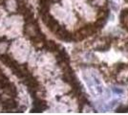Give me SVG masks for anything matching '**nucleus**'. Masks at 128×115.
<instances>
[{
	"label": "nucleus",
	"instance_id": "obj_2",
	"mask_svg": "<svg viewBox=\"0 0 128 115\" xmlns=\"http://www.w3.org/2000/svg\"><path fill=\"white\" fill-rule=\"evenodd\" d=\"M109 47H110V43H106L105 45H103V46H98V47H96V51L105 52V51H107V50L109 49Z\"/></svg>",
	"mask_w": 128,
	"mask_h": 115
},
{
	"label": "nucleus",
	"instance_id": "obj_5",
	"mask_svg": "<svg viewBox=\"0 0 128 115\" xmlns=\"http://www.w3.org/2000/svg\"><path fill=\"white\" fill-rule=\"evenodd\" d=\"M113 91L115 92V93H122V90H120V89H117V87H114L113 88Z\"/></svg>",
	"mask_w": 128,
	"mask_h": 115
},
{
	"label": "nucleus",
	"instance_id": "obj_3",
	"mask_svg": "<svg viewBox=\"0 0 128 115\" xmlns=\"http://www.w3.org/2000/svg\"><path fill=\"white\" fill-rule=\"evenodd\" d=\"M74 38H75L76 41H78V40H82V39L84 38V36L81 33H80V32H78V33H76L75 35H74Z\"/></svg>",
	"mask_w": 128,
	"mask_h": 115
},
{
	"label": "nucleus",
	"instance_id": "obj_4",
	"mask_svg": "<svg viewBox=\"0 0 128 115\" xmlns=\"http://www.w3.org/2000/svg\"><path fill=\"white\" fill-rule=\"evenodd\" d=\"M123 68H125V64H123V63H120V64H117L118 72L120 71V70H122Z\"/></svg>",
	"mask_w": 128,
	"mask_h": 115
},
{
	"label": "nucleus",
	"instance_id": "obj_1",
	"mask_svg": "<svg viewBox=\"0 0 128 115\" xmlns=\"http://www.w3.org/2000/svg\"><path fill=\"white\" fill-rule=\"evenodd\" d=\"M47 48H48L50 51H56V50L58 49V45L54 43V41L50 40V41L47 42Z\"/></svg>",
	"mask_w": 128,
	"mask_h": 115
}]
</instances>
